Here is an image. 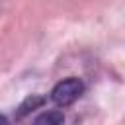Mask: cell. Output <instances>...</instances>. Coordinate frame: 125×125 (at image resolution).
<instances>
[{"label": "cell", "mask_w": 125, "mask_h": 125, "mask_svg": "<svg viewBox=\"0 0 125 125\" xmlns=\"http://www.w3.org/2000/svg\"><path fill=\"white\" fill-rule=\"evenodd\" d=\"M0 125H10L8 117H6V115H2V113H0Z\"/></svg>", "instance_id": "3957f363"}, {"label": "cell", "mask_w": 125, "mask_h": 125, "mask_svg": "<svg viewBox=\"0 0 125 125\" xmlns=\"http://www.w3.org/2000/svg\"><path fill=\"white\" fill-rule=\"evenodd\" d=\"M82 92H84L82 80L76 78V76H68V78H64V80H61V82L55 84V88L51 90V100L57 105L64 107V105L74 104L82 96Z\"/></svg>", "instance_id": "6da1fadb"}, {"label": "cell", "mask_w": 125, "mask_h": 125, "mask_svg": "<svg viewBox=\"0 0 125 125\" xmlns=\"http://www.w3.org/2000/svg\"><path fill=\"white\" fill-rule=\"evenodd\" d=\"M64 123V115L59 109H47L43 113H39L31 125H62Z\"/></svg>", "instance_id": "7a4b0ae2"}]
</instances>
